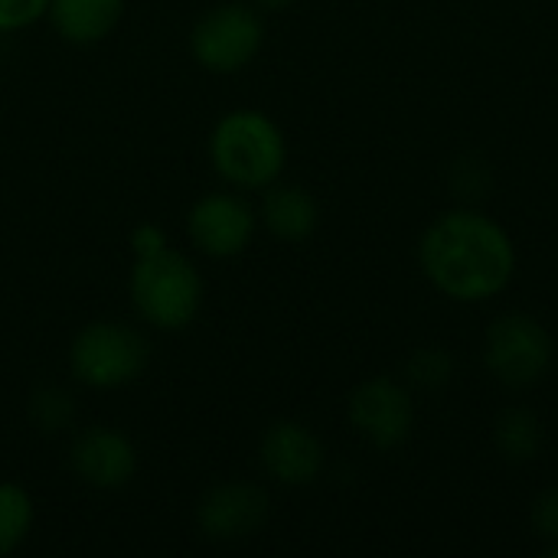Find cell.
<instances>
[{
	"mask_svg": "<svg viewBox=\"0 0 558 558\" xmlns=\"http://www.w3.org/2000/svg\"><path fill=\"white\" fill-rule=\"evenodd\" d=\"M147 363V337L121 320H92L69 343V373L85 389H124L144 376Z\"/></svg>",
	"mask_w": 558,
	"mask_h": 558,
	"instance_id": "277c9868",
	"label": "cell"
},
{
	"mask_svg": "<svg viewBox=\"0 0 558 558\" xmlns=\"http://www.w3.org/2000/svg\"><path fill=\"white\" fill-rule=\"evenodd\" d=\"M209 163L232 190L265 193L288 167V137L271 114L258 108H235L213 124Z\"/></svg>",
	"mask_w": 558,
	"mask_h": 558,
	"instance_id": "7a4b0ae2",
	"label": "cell"
},
{
	"mask_svg": "<svg viewBox=\"0 0 558 558\" xmlns=\"http://www.w3.org/2000/svg\"><path fill=\"white\" fill-rule=\"evenodd\" d=\"M167 245H170L167 242V232L157 222H141V226L131 229V252H134V258L154 255V252H160Z\"/></svg>",
	"mask_w": 558,
	"mask_h": 558,
	"instance_id": "44dd1931",
	"label": "cell"
},
{
	"mask_svg": "<svg viewBox=\"0 0 558 558\" xmlns=\"http://www.w3.org/2000/svg\"><path fill=\"white\" fill-rule=\"evenodd\" d=\"M490 173H487V163L484 160H477V157H461L458 163H454V170H451V183H454V190H461L464 196H481L484 190H487V180Z\"/></svg>",
	"mask_w": 558,
	"mask_h": 558,
	"instance_id": "ffe728a7",
	"label": "cell"
},
{
	"mask_svg": "<svg viewBox=\"0 0 558 558\" xmlns=\"http://www.w3.org/2000/svg\"><path fill=\"white\" fill-rule=\"evenodd\" d=\"M258 461L281 487H311L327 464V448L304 422L281 418L265 428L258 441Z\"/></svg>",
	"mask_w": 558,
	"mask_h": 558,
	"instance_id": "30bf717a",
	"label": "cell"
},
{
	"mask_svg": "<svg viewBox=\"0 0 558 558\" xmlns=\"http://www.w3.org/2000/svg\"><path fill=\"white\" fill-rule=\"evenodd\" d=\"M546 556L558 558V543H549V546H546Z\"/></svg>",
	"mask_w": 558,
	"mask_h": 558,
	"instance_id": "603a6c76",
	"label": "cell"
},
{
	"mask_svg": "<svg viewBox=\"0 0 558 558\" xmlns=\"http://www.w3.org/2000/svg\"><path fill=\"white\" fill-rule=\"evenodd\" d=\"M530 523H533V533H536L539 539L558 543V487L543 490V494L533 500Z\"/></svg>",
	"mask_w": 558,
	"mask_h": 558,
	"instance_id": "d6986e66",
	"label": "cell"
},
{
	"mask_svg": "<svg viewBox=\"0 0 558 558\" xmlns=\"http://www.w3.org/2000/svg\"><path fill=\"white\" fill-rule=\"evenodd\" d=\"M49 10V0H0V33H20L26 26H33L36 20H43Z\"/></svg>",
	"mask_w": 558,
	"mask_h": 558,
	"instance_id": "ac0fdd59",
	"label": "cell"
},
{
	"mask_svg": "<svg viewBox=\"0 0 558 558\" xmlns=\"http://www.w3.org/2000/svg\"><path fill=\"white\" fill-rule=\"evenodd\" d=\"M271 500L258 484L226 481L209 487L196 504V526L213 543H239L268 523Z\"/></svg>",
	"mask_w": 558,
	"mask_h": 558,
	"instance_id": "9c48e42d",
	"label": "cell"
},
{
	"mask_svg": "<svg viewBox=\"0 0 558 558\" xmlns=\"http://www.w3.org/2000/svg\"><path fill=\"white\" fill-rule=\"evenodd\" d=\"M513 235L474 206L435 216L418 239V268L428 284L458 304L500 298L517 278Z\"/></svg>",
	"mask_w": 558,
	"mask_h": 558,
	"instance_id": "6da1fadb",
	"label": "cell"
},
{
	"mask_svg": "<svg viewBox=\"0 0 558 558\" xmlns=\"http://www.w3.org/2000/svg\"><path fill=\"white\" fill-rule=\"evenodd\" d=\"M128 0H49L52 29L72 46H95L121 23Z\"/></svg>",
	"mask_w": 558,
	"mask_h": 558,
	"instance_id": "4fadbf2b",
	"label": "cell"
},
{
	"mask_svg": "<svg viewBox=\"0 0 558 558\" xmlns=\"http://www.w3.org/2000/svg\"><path fill=\"white\" fill-rule=\"evenodd\" d=\"M543 418L526 405H510L494 422V445L504 461L510 464H530L543 451Z\"/></svg>",
	"mask_w": 558,
	"mask_h": 558,
	"instance_id": "5bb4252c",
	"label": "cell"
},
{
	"mask_svg": "<svg viewBox=\"0 0 558 558\" xmlns=\"http://www.w3.org/2000/svg\"><path fill=\"white\" fill-rule=\"evenodd\" d=\"M347 418L369 448L396 451L412 438L415 402L405 383L392 376H369L350 392Z\"/></svg>",
	"mask_w": 558,
	"mask_h": 558,
	"instance_id": "52a82bcc",
	"label": "cell"
},
{
	"mask_svg": "<svg viewBox=\"0 0 558 558\" xmlns=\"http://www.w3.org/2000/svg\"><path fill=\"white\" fill-rule=\"evenodd\" d=\"M258 10H268V13H278V10H288L291 3H298V0H252Z\"/></svg>",
	"mask_w": 558,
	"mask_h": 558,
	"instance_id": "7402d4cb",
	"label": "cell"
},
{
	"mask_svg": "<svg viewBox=\"0 0 558 558\" xmlns=\"http://www.w3.org/2000/svg\"><path fill=\"white\" fill-rule=\"evenodd\" d=\"M128 294L144 324L160 333H180L199 317L206 281L193 258L167 245L154 255L134 258L128 275Z\"/></svg>",
	"mask_w": 558,
	"mask_h": 558,
	"instance_id": "3957f363",
	"label": "cell"
},
{
	"mask_svg": "<svg viewBox=\"0 0 558 558\" xmlns=\"http://www.w3.org/2000/svg\"><path fill=\"white\" fill-rule=\"evenodd\" d=\"M258 222L281 242H304L320 222V206L314 193L298 183H271L265 190Z\"/></svg>",
	"mask_w": 558,
	"mask_h": 558,
	"instance_id": "7c38bea8",
	"label": "cell"
},
{
	"mask_svg": "<svg viewBox=\"0 0 558 558\" xmlns=\"http://www.w3.org/2000/svg\"><path fill=\"white\" fill-rule=\"evenodd\" d=\"M29 418L46 435L65 432L72 425V418H75V399L59 386H46L29 399Z\"/></svg>",
	"mask_w": 558,
	"mask_h": 558,
	"instance_id": "e0dca14e",
	"label": "cell"
},
{
	"mask_svg": "<svg viewBox=\"0 0 558 558\" xmlns=\"http://www.w3.org/2000/svg\"><path fill=\"white\" fill-rule=\"evenodd\" d=\"M69 468L92 490H121L137 474V448L124 432L92 425L72 438Z\"/></svg>",
	"mask_w": 558,
	"mask_h": 558,
	"instance_id": "8fae6325",
	"label": "cell"
},
{
	"mask_svg": "<svg viewBox=\"0 0 558 558\" xmlns=\"http://www.w3.org/2000/svg\"><path fill=\"white\" fill-rule=\"evenodd\" d=\"M0 56H3V33H0Z\"/></svg>",
	"mask_w": 558,
	"mask_h": 558,
	"instance_id": "cb8c5ba5",
	"label": "cell"
},
{
	"mask_svg": "<svg viewBox=\"0 0 558 558\" xmlns=\"http://www.w3.org/2000/svg\"><path fill=\"white\" fill-rule=\"evenodd\" d=\"M553 333L533 314L510 311L490 320L484 333V366L504 389L523 392L539 386L553 369Z\"/></svg>",
	"mask_w": 558,
	"mask_h": 558,
	"instance_id": "5b68a950",
	"label": "cell"
},
{
	"mask_svg": "<svg viewBox=\"0 0 558 558\" xmlns=\"http://www.w3.org/2000/svg\"><path fill=\"white\" fill-rule=\"evenodd\" d=\"M36 520V507L26 487L13 481H0V556L16 553Z\"/></svg>",
	"mask_w": 558,
	"mask_h": 558,
	"instance_id": "9a60e30c",
	"label": "cell"
},
{
	"mask_svg": "<svg viewBox=\"0 0 558 558\" xmlns=\"http://www.w3.org/2000/svg\"><path fill=\"white\" fill-rule=\"evenodd\" d=\"M454 379V356L448 347L428 343L412 350V356L405 360V386L422 389V392H438L445 386H451Z\"/></svg>",
	"mask_w": 558,
	"mask_h": 558,
	"instance_id": "2e32d148",
	"label": "cell"
},
{
	"mask_svg": "<svg viewBox=\"0 0 558 558\" xmlns=\"http://www.w3.org/2000/svg\"><path fill=\"white\" fill-rule=\"evenodd\" d=\"M265 46V20L255 3H216L190 29V56L216 75L242 72Z\"/></svg>",
	"mask_w": 558,
	"mask_h": 558,
	"instance_id": "8992f818",
	"label": "cell"
},
{
	"mask_svg": "<svg viewBox=\"0 0 558 558\" xmlns=\"http://www.w3.org/2000/svg\"><path fill=\"white\" fill-rule=\"evenodd\" d=\"M258 232V213L252 203L232 193H203L186 213V235L196 252L209 258H235L242 255Z\"/></svg>",
	"mask_w": 558,
	"mask_h": 558,
	"instance_id": "ba28073f",
	"label": "cell"
}]
</instances>
